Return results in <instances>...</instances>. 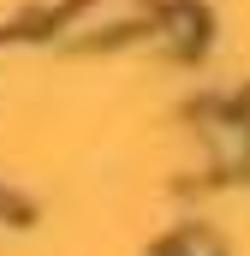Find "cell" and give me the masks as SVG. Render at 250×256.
Returning a JSON list of instances; mask_svg holds the SVG:
<instances>
[{"label":"cell","instance_id":"6da1fadb","mask_svg":"<svg viewBox=\"0 0 250 256\" xmlns=\"http://www.w3.org/2000/svg\"><path fill=\"white\" fill-rule=\"evenodd\" d=\"M155 256H226V244H220L208 226H179V232H173Z\"/></svg>","mask_w":250,"mask_h":256}]
</instances>
